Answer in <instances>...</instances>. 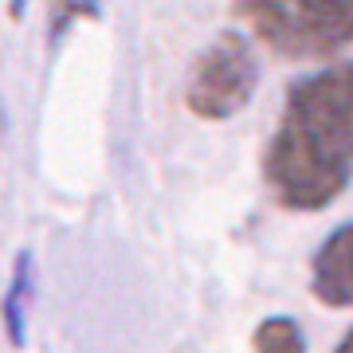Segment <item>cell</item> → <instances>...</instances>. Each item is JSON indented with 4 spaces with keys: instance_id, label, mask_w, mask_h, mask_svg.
<instances>
[{
    "instance_id": "cell-1",
    "label": "cell",
    "mask_w": 353,
    "mask_h": 353,
    "mask_svg": "<svg viewBox=\"0 0 353 353\" xmlns=\"http://www.w3.org/2000/svg\"><path fill=\"white\" fill-rule=\"evenodd\" d=\"M271 201L322 212L353 185V63L290 79L283 114L259 161Z\"/></svg>"
},
{
    "instance_id": "cell-2",
    "label": "cell",
    "mask_w": 353,
    "mask_h": 353,
    "mask_svg": "<svg viewBox=\"0 0 353 353\" xmlns=\"http://www.w3.org/2000/svg\"><path fill=\"white\" fill-rule=\"evenodd\" d=\"M232 8L283 59H338L353 51V0H243Z\"/></svg>"
},
{
    "instance_id": "cell-3",
    "label": "cell",
    "mask_w": 353,
    "mask_h": 353,
    "mask_svg": "<svg viewBox=\"0 0 353 353\" xmlns=\"http://www.w3.org/2000/svg\"><path fill=\"white\" fill-rule=\"evenodd\" d=\"M259 59L252 39L243 32H220L212 43H204L201 55L189 67L185 83V106L201 122H228L248 110L259 90Z\"/></svg>"
},
{
    "instance_id": "cell-4",
    "label": "cell",
    "mask_w": 353,
    "mask_h": 353,
    "mask_svg": "<svg viewBox=\"0 0 353 353\" xmlns=\"http://www.w3.org/2000/svg\"><path fill=\"white\" fill-rule=\"evenodd\" d=\"M310 294L330 310H353V220L338 224L310 255Z\"/></svg>"
},
{
    "instance_id": "cell-5",
    "label": "cell",
    "mask_w": 353,
    "mask_h": 353,
    "mask_svg": "<svg viewBox=\"0 0 353 353\" xmlns=\"http://www.w3.org/2000/svg\"><path fill=\"white\" fill-rule=\"evenodd\" d=\"M28 303H32V255L20 252L12 267V283L4 294V330L12 345H24V326H28Z\"/></svg>"
},
{
    "instance_id": "cell-6",
    "label": "cell",
    "mask_w": 353,
    "mask_h": 353,
    "mask_svg": "<svg viewBox=\"0 0 353 353\" xmlns=\"http://www.w3.org/2000/svg\"><path fill=\"white\" fill-rule=\"evenodd\" d=\"M252 350L255 353H306V334L290 314H271L255 326Z\"/></svg>"
},
{
    "instance_id": "cell-7",
    "label": "cell",
    "mask_w": 353,
    "mask_h": 353,
    "mask_svg": "<svg viewBox=\"0 0 353 353\" xmlns=\"http://www.w3.org/2000/svg\"><path fill=\"white\" fill-rule=\"evenodd\" d=\"M99 16V4H55V12H51V32H59L63 24L71 20H94Z\"/></svg>"
},
{
    "instance_id": "cell-8",
    "label": "cell",
    "mask_w": 353,
    "mask_h": 353,
    "mask_svg": "<svg viewBox=\"0 0 353 353\" xmlns=\"http://www.w3.org/2000/svg\"><path fill=\"white\" fill-rule=\"evenodd\" d=\"M334 353H353V326L345 330V334H341V341L334 345Z\"/></svg>"
}]
</instances>
